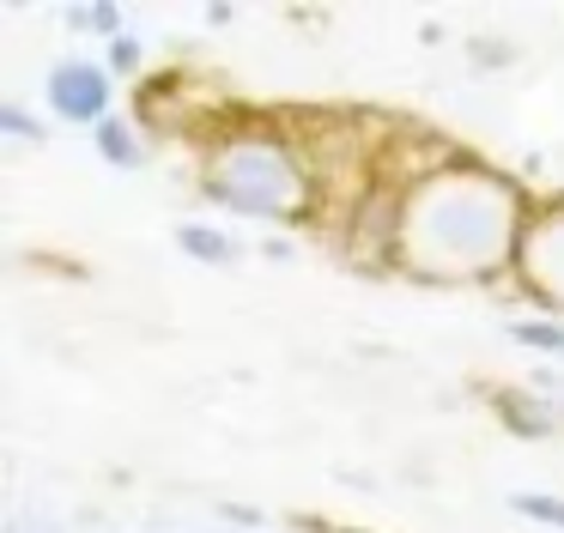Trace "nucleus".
I'll list each match as a JSON object with an SVG mask.
<instances>
[{"label": "nucleus", "mask_w": 564, "mask_h": 533, "mask_svg": "<svg viewBox=\"0 0 564 533\" xmlns=\"http://www.w3.org/2000/svg\"><path fill=\"white\" fill-rule=\"evenodd\" d=\"M67 31H86V36H98V43H116V36H128V7L122 0H79V7H67Z\"/></svg>", "instance_id": "1a4fd4ad"}, {"label": "nucleus", "mask_w": 564, "mask_h": 533, "mask_svg": "<svg viewBox=\"0 0 564 533\" xmlns=\"http://www.w3.org/2000/svg\"><path fill=\"white\" fill-rule=\"evenodd\" d=\"M528 213L534 206L510 170L462 157L406 188L401 273L425 285H498L503 273H516Z\"/></svg>", "instance_id": "f257e3e1"}, {"label": "nucleus", "mask_w": 564, "mask_h": 533, "mask_svg": "<svg viewBox=\"0 0 564 533\" xmlns=\"http://www.w3.org/2000/svg\"><path fill=\"white\" fill-rule=\"evenodd\" d=\"M219 515L225 521H243V527H261V509H249V503H225Z\"/></svg>", "instance_id": "f3484780"}, {"label": "nucleus", "mask_w": 564, "mask_h": 533, "mask_svg": "<svg viewBox=\"0 0 564 533\" xmlns=\"http://www.w3.org/2000/svg\"><path fill=\"white\" fill-rule=\"evenodd\" d=\"M510 509L522 521H534V527H558L564 533V497H552V491H510Z\"/></svg>", "instance_id": "9b49d317"}, {"label": "nucleus", "mask_w": 564, "mask_h": 533, "mask_svg": "<svg viewBox=\"0 0 564 533\" xmlns=\"http://www.w3.org/2000/svg\"><path fill=\"white\" fill-rule=\"evenodd\" d=\"M261 254H268V261H292V242H285V237H273Z\"/></svg>", "instance_id": "a211bd4d"}, {"label": "nucleus", "mask_w": 564, "mask_h": 533, "mask_svg": "<svg viewBox=\"0 0 564 533\" xmlns=\"http://www.w3.org/2000/svg\"><path fill=\"white\" fill-rule=\"evenodd\" d=\"M528 388H534V394H558V388H564V376L558 370H552V363H534V370H528Z\"/></svg>", "instance_id": "2eb2a0df"}, {"label": "nucleus", "mask_w": 564, "mask_h": 533, "mask_svg": "<svg viewBox=\"0 0 564 533\" xmlns=\"http://www.w3.org/2000/svg\"><path fill=\"white\" fill-rule=\"evenodd\" d=\"M467 55H474V67L503 73L516 61V43H510V36H467Z\"/></svg>", "instance_id": "4468645a"}, {"label": "nucleus", "mask_w": 564, "mask_h": 533, "mask_svg": "<svg viewBox=\"0 0 564 533\" xmlns=\"http://www.w3.org/2000/svg\"><path fill=\"white\" fill-rule=\"evenodd\" d=\"M510 339L522 351H540V358L564 363V322L558 315H510Z\"/></svg>", "instance_id": "9d476101"}, {"label": "nucleus", "mask_w": 564, "mask_h": 533, "mask_svg": "<svg viewBox=\"0 0 564 533\" xmlns=\"http://www.w3.org/2000/svg\"><path fill=\"white\" fill-rule=\"evenodd\" d=\"M200 194L256 225H310L322 206L304 140L280 121H225L200 152Z\"/></svg>", "instance_id": "f03ea898"}, {"label": "nucleus", "mask_w": 564, "mask_h": 533, "mask_svg": "<svg viewBox=\"0 0 564 533\" xmlns=\"http://www.w3.org/2000/svg\"><path fill=\"white\" fill-rule=\"evenodd\" d=\"M91 145H98V157L110 170H140L147 164V133H140L134 116H110L91 128Z\"/></svg>", "instance_id": "6e6552de"}, {"label": "nucleus", "mask_w": 564, "mask_h": 533, "mask_svg": "<svg viewBox=\"0 0 564 533\" xmlns=\"http://www.w3.org/2000/svg\"><path fill=\"white\" fill-rule=\"evenodd\" d=\"M104 67H110L116 79H140V73H147V43H140L134 31L116 36V43H104Z\"/></svg>", "instance_id": "f8f14e48"}, {"label": "nucleus", "mask_w": 564, "mask_h": 533, "mask_svg": "<svg viewBox=\"0 0 564 533\" xmlns=\"http://www.w3.org/2000/svg\"><path fill=\"white\" fill-rule=\"evenodd\" d=\"M486 406H491V418H498L510 436H522V443H546V436L564 424V406H558V400L534 394L528 382H498V388L486 394Z\"/></svg>", "instance_id": "423d86ee"}, {"label": "nucleus", "mask_w": 564, "mask_h": 533, "mask_svg": "<svg viewBox=\"0 0 564 533\" xmlns=\"http://www.w3.org/2000/svg\"><path fill=\"white\" fill-rule=\"evenodd\" d=\"M176 249H183L188 261H200V266H237L243 261V249H237L231 230L207 225V218H183V225H176Z\"/></svg>", "instance_id": "0eeeda50"}, {"label": "nucleus", "mask_w": 564, "mask_h": 533, "mask_svg": "<svg viewBox=\"0 0 564 533\" xmlns=\"http://www.w3.org/2000/svg\"><path fill=\"white\" fill-rule=\"evenodd\" d=\"M516 285L540 303V315L564 322V200L528 213L522 249H516Z\"/></svg>", "instance_id": "20e7f679"}, {"label": "nucleus", "mask_w": 564, "mask_h": 533, "mask_svg": "<svg viewBox=\"0 0 564 533\" xmlns=\"http://www.w3.org/2000/svg\"><path fill=\"white\" fill-rule=\"evenodd\" d=\"M0 133L19 145H43L50 140V128H43V116H31L25 104H0Z\"/></svg>", "instance_id": "ddd939ff"}, {"label": "nucleus", "mask_w": 564, "mask_h": 533, "mask_svg": "<svg viewBox=\"0 0 564 533\" xmlns=\"http://www.w3.org/2000/svg\"><path fill=\"white\" fill-rule=\"evenodd\" d=\"M43 97H50V116L67 121V128H98V121H110V97H116V73L104 67V61H55L50 79H43Z\"/></svg>", "instance_id": "39448f33"}, {"label": "nucleus", "mask_w": 564, "mask_h": 533, "mask_svg": "<svg viewBox=\"0 0 564 533\" xmlns=\"http://www.w3.org/2000/svg\"><path fill=\"white\" fill-rule=\"evenodd\" d=\"M401 242H406V188L377 176L334 225V249L358 273H401Z\"/></svg>", "instance_id": "7ed1b4c3"}, {"label": "nucleus", "mask_w": 564, "mask_h": 533, "mask_svg": "<svg viewBox=\"0 0 564 533\" xmlns=\"http://www.w3.org/2000/svg\"><path fill=\"white\" fill-rule=\"evenodd\" d=\"M200 12H207V24H213V31H225V24L237 19V7H231V0H213V7H200Z\"/></svg>", "instance_id": "dca6fc26"}]
</instances>
